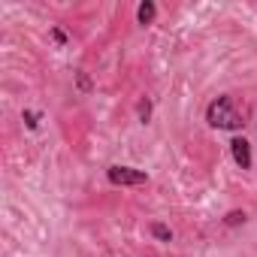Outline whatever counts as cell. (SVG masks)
Returning a JSON list of instances; mask_svg holds the SVG:
<instances>
[{"instance_id": "cell-9", "label": "cell", "mask_w": 257, "mask_h": 257, "mask_svg": "<svg viewBox=\"0 0 257 257\" xmlns=\"http://www.w3.org/2000/svg\"><path fill=\"white\" fill-rule=\"evenodd\" d=\"M52 37H55V43H61V46H64V43H67V34H64V31H58V28H55V31H52Z\"/></svg>"}, {"instance_id": "cell-8", "label": "cell", "mask_w": 257, "mask_h": 257, "mask_svg": "<svg viewBox=\"0 0 257 257\" xmlns=\"http://www.w3.org/2000/svg\"><path fill=\"white\" fill-rule=\"evenodd\" d=\"M25 121H28L31 131H37V127H40V115L37 112H25Z\"/></svg>"}, {"instance_id": "cell-7", "label": "cell", "mask_w": 257, "mask_h": 257, "mask_svg": "<svg viewBox=\"0 0 257 257\" xmlns=\"http://www.w3.org/2000/svg\"><path fill=\"white\" fill-rule=\"evenodd\" d=\"M242 221H245V212H230V215L224 218L227 227H236V224H242Z\"/></svg>"}, {"instance_id": "cell-10", "label": "cell", "mask_w": 257, "mask_h": 257, "mask_svg": "<svg viewBox=\"0 0 257 257\" xmlns=\"http://www.w3.org/2000/svg\"><path fill=\"white\" fill-rule=\"evenodd\" d=\"M79 88H82V91H91V82H88L85 73H79Z\"/></svg>"}, {"instance_id": "cell-5", "label": "cell", "mask_w": 257, "mask_h": 257, "mask_svg": "<svg viewBox=\"0 0 257 257\" xmlns=\"http://www.w3.org/2000/svg\"><path fill=\"white\" fill-rule=\"evenodd\" d=\"M137 115H140V121H143V124H149V121H152V100H149V97H143V100L137 103Z\"/></svg>"}, {"instance_id": "cell-2", "label": "cell", "mask_w": 257, "mask_h": 257, "mask_svg": "<svg viewBox=\"0 0 257 257\" xmlns=\"http://www.w3.org/2000/svg\"><path fill=\"white\" fill-rule=\"evenodd\" d=\"M106 179H109L112 185H118V188H140V185H149V173L134 170V167H121V164L109 167V170H106Z\"/></svg>"}, {"instance_id": "cell-3", "label": "cell", "mask_w": 257, "mask_h": 257, "mask_svg": "<svg viewBox=\"0 0 257 257\" xmlns=\"http://www.w3.org/2000/svg\"><path fill=\"white\" fill-rule=\"evenodd\" d=\"M230 155H233V161H236V167L239 170H251V143L245 140V137H236L233 143H230Z\"/></svg>"}, {"instance_id": "cell-6", "label": "cell", "mask_w": 257, "mask_h": 257, "mask_svg": "<svg viewBox=\"0 0 257 257\" xmlns=\"http://www.w3.org/2000/svg\"><path fill=\"white\" fill-rule=\"evenodd\" d=\"M152 236L161 239V242H173V230L167 224H152Z\"/></svg>"}, {"instance_id": "cell-4", "label": "cell", "mask_w": 257, "mask_h": 257, "mask_svg": "<svg viewBox=\"0 0 257 257\" xmlns=\"http://www.w3.org/2000/svg\"><path fill=\"white\" fill-rule=\"evenodd\" d=\"M155 16H158V7L152 4V0L140 4V10H137V22H140V25H152V22H155Z\"/></svg>"}, {"instance_id": "cell-1", "label": "cell", "mask_w": 257, "mask_h": 257, "mask_svg": "<svg viewBox=\"0 0 257 257\" xmlns=\"http://www.w3.org/2000/svg\"><path fill=\"white\" fill-rule=\"evenodd\" d=\"M206 121L212 127H218V131H242L245 124V112L239 109V103L233 97H215L206 109Z\"/></svg>"}]
</instances>
